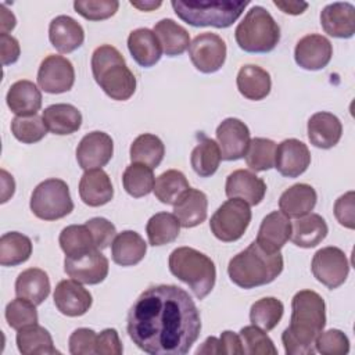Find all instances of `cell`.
<instances>
[{
  "instance_id": "6da1fadb",
  "label": "cell",
  "mask_w": 355,
  "mask_h": 355,
  "mask_svg": "<svg viewBox=\"0 0 355 355\" xmlns=\"http://www.w3.org/2000/svg\"><path fill=\"white\" fill-rule=\"evenodd\" d=\"M128 334L151 355H184L201 331L200 311L187 291L175 284L144 290L128 312Z\"/></svg>"
},
{
  "instance_id": "7a4b0ae2",
  "label": "cell",
  "mask_w": 355,
  "mask_h": 355,
  "mask_svg": "<svg viewBox=\"0 0 355 355\" xmlns=\"http://www.w3.org/2000/svg\"><path fill=\"white\" fill-rule=\"evenodd\" d=\"M326 324V305L313 290L295 293L291 301V319L282 334L287 355L315 354V340Z\"/></svg>"
},
{
  "instance_id": "3957f363",
  "label": "cell",
  "mask_w": 355,
  "mask_h": 355,
  "mask_svg": "<svg viewBox=\"0 0 355 355\" xmlns=\"http://www.w3.org/2000/svg\"><path fill=\"white\" fill-rule=\"evenodd\" d=\"M283 270V257L269 252L257 241L229 261L227 275L241 288H254L272 283Z\"/></svg>"
},
{
  "instance_id": "277c9868",
  "label": "cell",
  "mask_w": 355,
  "mask_h": 355,
  "mask_svg": "<svg viewBox=\"0 0 355 355\" xmlns=\"http://www.w3.org/2000/svg\"><path fill=\"white\" fill-rule=\"evenodd\" d=\"M92 72L96 83L112 100H129L136 90L133 72L119 50L111 44H101L93 51Z\"/></svg>"
},
{
  "instance_id": "5b68a950",
  "label": "cell",
  "mask_w": 355,
  "mask_h": 355,
  "mask_svg": "<svg viewBox=\"0 0 355 355\" xmlns=\"http://www.w3.org/2000/svg\"><path fill=\"white\" fill-rule=\"evenodd\" d=\"M168 263L171 273L186 283L198 300L212 291L216 268L208 255L191 247H178L171 252Z\"/></svg>"
},
{
  "instance_id": "8992f818",
  "label": "cell",
  "mask_w": 355,
  "mask_h": 355,
  "mask_svg": "<svg viewBox=\"0 0 355 355\" xmlns=\"http://www.w3.org/2000/svg\"><path fill=\"white\" fill-rule=\"evenodd\" d=\"M234 37L247 53H269L280 40V28L266 8L252 6L236 26Z\"/></svg>"
},
{
  "instance_id": "52a82bcc",
  "label": "cell",
  "mask_w": 355,
  "mask_h": 355,
  "mask_svg": "<svg viewBox=\"0 0 355 355\" xmlns=\"http://www.w3.org/2000/svg\"><path fill=\"white\" fill-rule=\"evenodd\" d=\"M247 4L248 1H171L176 15L186 24L219 29L233 25Z\"/></svg>"
},
{
  "instance_id": "ba28073f",
  "label": "cell",
  "mask_w": 355,
  "mask_h": 355,
  "mask_svg": "<svg viewBox=\"0 0 355 355\" xmlns=\"http://www.w3.org/2000/svg\"><path fill=\"white\" fill-rule=\"evenodd\" d=\"M31 211L43 220H57L69 215L73 202L68 184L61 179H46L39 183L31 196Z\"/></svg>"
},
{
  "instance_id": "9c48e42d",
  "label": "cell",
  "mask_w": 355,
  "mask_h": 355,
  "mask_svg": "<svg viewBox=\"0 0 355 355\" xmlns=\"http://www.w3.org/2000/svg\"><path fill=\"white\" fill-rule=\"evenodd\" d=\"M250 222V205L240 198H229L211 216L209 229L218 240L232 243L243 237Z\"/></svg>"
},
{
  "instance_id": "30bf717a",
  "label": "cell",
  "mask_w": 355,
  "mask_h": 355,
  "mask_svg": "<svg viewBox=\"0 0 355 355\" xmlns=\"http://www.w3.org/2000/svg\"><path fill=\"white\" fill-rule=\"evenodd\" d=\"M312 275L327 288L340 287L348 277L349 263L347 255L338 247H323L318 250L311 263Z\"/></svg>"
},
{
  "instance_id": "8fae6325",
  "label": "cell",
  "mask_w": 355,
  "mask_h": 355,
  "mask_svg": "<svg viewBox=\"0 0 355 355\" xmlns=\"http://www.w3.org/2000/svg\"><path fill=\"white\" fill-rule=\"evenodd\" d=\"M189 55L193 65L202 73L219 71L226 60V43L212 32L197 35L189 46Z\"/></svg>"
},
{
  "instance_id": "7c38bea8",
  "label": "cell",
  "mask_w": 355,
  "mask_h": 355,
  "mask_svg": "<svg viewBox=\"0 0 355 355\" xmlns=\"http://www.w3.org/2000/svg\"><path fill=\"white\" fill-rule=\"evenodd\" d=\"M75 82V69L72 62L62 57L50 54L39 67L37 85L42 90L50 94H60L69 92Z\"/></svg>"
},
{
  "instance_id": "4fadbf2b",
  "label": "cell",
  "mask_w": 355,
  "mask_h": 355,
  "mask_svg": "<svg viewBox=\"0 0 355 355\" xmlns=\"http://www.w3.org/2000/svg\"><path fill=\"white\" fill-rule=\"evenodd\" d=\"M108 259L101 250H92L78 257L64 259L65 273L82 284H98L108 275Z\"/></svg>"
},
{
  "instance_id": "5bb4252c",
  "label": "cell",
  "mask_w": 355,
  "mask_h": 355,
  "mask_svg": "<svg viewBox=\"0 0 355 355\" xmlns=\"http://www.w3.org/2000/svg\"><path fill=\"white\" fill-rule=\"evenodd\" d=\"M114 154V141L105 132L94 130L82 137L76 147V161L85 171L101 169Z\"/></svg>"
},
{
  "instance_id": "9a60e30c",
  "label": "cell",
  "mask_w": 355,
  "mask_h": 355,
  "mask_svg": "<svg viewBox=\"0 0 355 355\" xmlns=\"http://www.w3.org/2000/svg\"><path fill=\"white\" fill-rule=\"evenodd\" d=\"M216 140L222 159L236 161L245 155L251 140L250 129L237 118H226L216 128Z\"/></svg>"
},
{
  "instance_id": "2e32d148",
  "label": "cell",
  "mask_w": 355,
  "mask_h": 355,
  "mask_svg": "<svg viewBox=\"0 0 355 355\" xmlns=\"http://www.w3.org/2000/svg\"><path fill=\"white\" fill-rule=\"evenodd\" d=\"M333 55V46L326 36L311 33L301 37L294 50L295 62L308 71H319L327 67Z\"/></svg>"
},
{
  "instance_id": "e0dca14e",
  "label": "cell",
  "mask_w": 355,
  "mask_h": 355,
  "mask_svg": "<svg viewBox=\"0 0 355 355\" xmlns=\"http://www.w3.org/2000/svg\"><path fill=\"white\" fill-rule=\"evenodd\" d=\"M54 304L57 309L67 316L76 318L85 315L93 302L92 294L86 290L82 283L68 279L61 280L54 288Z\"/></svg>"
},
{
  "instance_id": "ac0fdd59",
  "label": "cell",
  "mask_w": 355,
  "mask_h": 355,
  "mask_svg": "<svg viewBox=\"0 0 355 355\" xmlns=\"http://www.w3.org/2000/svg\"><path fill=\"white\" fill-rule=\"evenodd\" d=\"M311 164V153L305 143L297 139H286L276 147L275 168L286 178L302 175Z\"/></svg>"
},
{
  "instance_id": "d6986e66",
  "label": "cell",
  "mask_w": 355,
  "mask_h": 355,
  "mask_svg": "<svg viewBox=\"0 0 355 355\" xmlns=\"http://www.w3.org/2000/svg\"><path fill=\"white\" fill-rule=\"evenodd\" d=\"M225 193L229 198H240L248 205H258L266 194V183L251 171L237 169L227 176Z\"/></svg>"
},
{
  "instance_id": "ffe728a7",
  "label": "cell",
  "mask_w": 355,
  "mask_h": 355,
  "mask_svg": "<svg viewBox=\"0 0 355 355\" xmlns=\"http://www.w3.org/2000/svg\"><path fill=\"white\" fill-rule=\"evenodd\" d=\"M320 25L333 37H352L355 33V7L348 1L327 4L320 12Z\"/></svg>"
},
{
  "instance_id": "44dd1931",
  "label": "cell",
  "mask_w": 355,
  "mask_h": 355,
  "mask_svg": "<svg viewBox=\"0 0 355 355\" xmlns=\"http://www.w3.org/2000/svg\"><path fill=\"white\" fill-rule=\"evenodd\" d=\"M291 222L282 211L268 214L259 226L257 243L269 252H279L290 240Z\"/></svg>"
},
{
  "instance_id": "7402d4cb",
  "label": "cell",
  "mask_w": 355,
  "mask_h": 355,
  "mask_svg": "<svg viewBox=\"0 0 355 355\" xmlns=\"http://www.w3.org/2000/svg\"><path fill=\"white\" fill-rule=\"evenodd\" d=\"M49 39L57 51L68 54L83 44L85 31L72 17L58 15L50 22Z\"/></svg>"
},
{
  "instance_id": "603a6c76",
  "label": "cell",
  "mask_w": 355,
  "mask_h": 355,
  "mask_svg": "<svg viewBox=\"0 0 355 355\" xmlns=\"http://www.w3.org/2000/svg\"><path fill=\"white\" fill-rule=\"evenodd\" d=\"M80 200L89 207H101L114 197V187L107 172L103 169L85 171L79 182Z\"/></svg>"
},
{
  "instance_id": "cb8c5ba5",
  "label": "cell",
  "mask_w": 355,
  "mask_h": 355,
  "mask_svg": "<svg viewBox=\"0 0 355 355\" xmlns=\"http://www.w3.org/2000/svg\"><path fill=\"white\" fill-rule=\"evenodd\" d=\"M341 135L343 125L331 112H316L308 121V139L318 148L327 150L334 147L340 141Z\"/></svg>"
},
{
  "instance_id": "d4e9b609",
  "label": "cell",
  "mask_w": 355,
  "mask_h": 355,
  "mask_svg": "<svg viewBox=\"0 0 355 355\" xmlns=\"http://www.w3.org/2000/svg\"><path fill=\"white\" fill-rule=\"evenodd\" d=\"M208 198L204 191L197 189L186 190L173 204V215L180 226L189 229L201 225L207 219Z\"/></svg>"
},
{
  "instance_id": "484cf974",
  "label": "cell",
  "mask_w": 355,
  "mask_h": 355,
  "mask_svg": "<svg viewBox=\"0 0 355 355\" xmlns=\"http://www.w3.org/2000/svg\"><path fill=\"white\" fill-rule=\"evenodd\" d=\"M7 105L17 116H31L42 107V93L37 86L26 79L12 83L6 96Z\"/></svg>"
},
{
  "instance_id": "4316f807",
  "label": "cell",
  "mask_w": 355,
  "mask_h": 355,
  "mask_svg": "<svg viewBox=\"0 0 355 355\" xmlns=\"http://www.w3.org/2000/svg\"><path fill=\"white\" fill-rule=\"evenodd\" d=\"M128 49L135 61L144 68L155 65L162 55L159 40L148 28H139L132 31L128 36Z\"/></svg>"
},
{
  "instance_id": "83f0119b",
  "label": "cell",
  "mask_w": 355,
  "mask_h": 355,
  "mask_svg": "<svg viewBox=\"0 0 355 355\" xmlns=\"http://www.w3.org/2000/svg\"><path fill=\"white\" fill-rule=\"evenodd\" d=\"M318 194L311 184L297 183L283 191L279 198L280 211L288 218H301L315 208Z\"/></svg>"
},
{
  "instance_id": "f1b7e54d",
  "label": "cell",
  "mask_w": 355,
  "mask_h": 355,
  "mask_svg": "<svg viewBox=\"0 0 355 355\" xmlns=\"http://www.w3.org/2000/svg\"><path fill=\"white\" fill-rule=\"evenodd\" d=\"M147 252L144 239L133 230H125L115 236L111 244L112 261L121 266L137 265Z\"/></svg>"
},
{
  "instance_id": "f546056e",
  "label": "cell",
  "mask_w": 355,
  "mask_h": 355,
  "mask_svg": "<svg viewBox=\"0 0 355 355\" xmlns=\"http://www.w3.org/2000/svg\"><path fill=\"white\" fill-rule=\"evenodd\" d=\"M237 89L248 100L259 101L270 93L272 79L266 69L258 65H243L236 78Z\"/></svg>"
},
{
  "instance_id": "4dcf8cb0",
  "label": "cell",
  "mask_w": 355,
  "mask_h": 355,
  "mask_svg": "<svg viewBox=\"0 0 355 355\" xmlns=\"http://www.w3.org/2000/svg\"><path fill=\"white\" fill-rule=\"evenodd\" d=\"M327 233L326 220L319 214H308L291 223L290 240L301 248H312L320 244Z\"/></svg>"
},
{
  "instance_id": "1f68e13d",
  "label": "cell",
  "mask_w": 355,
  "mask_h": 355,
  "mask_svg": "<svg viewBox=\"0 0 355 355\" xmlns=\"http://www.w3.org/2000/svg\"><path fill=\"white\" fill-rule=\"evenodd\" d=\"M43 122L54 135H71L75 133L82 125V114L72 104H53L43 111Z\"/></svg>"
},
{
  "instance_id": "d6a6232c",
  "label": "cell",
  "mask_w": 355,
  "mask_h": 355,
  "mask_svg": "<svg viewBox=\"0 0 355 355\" xmlns=\"http://www.w3.org/2000/svg\"><path fill=\"white\" fill-rule=\"evenodd\" d=\"M50 279L39 268H29L21 272L15 280L17 297L25 298L35 305H40L50 294Z\"/></svg>"
},
{
  "instance_id": "836d02e7",
  "label": "cell",
  "mask_w": 355,
  "mask_h": 355,
  "mask_svg": "<svg viewBox=\"0 0 355 355\" xmlns=\"http://www.w3.org/2000/svg\"><path fill=\"white\" fill-rule=\"evenodd\" d=\"M153 32L159 40L162 53L169 57L183 54L190 46L189 32L171 18H164L154 25Z\"/></svg>"
},
{
  "instance_id": "e575fe53",
  "label": "cell",
  "mask_w": 355,
  "mask_h": 355,
  "mask_svg": "<svg viewBox=\"0 0 355 355\" xmlns=\"http://www.w3.org/2000/svg\"><path fill=\"white\" fill-rule=\"evenodd\" d=\"M17 347L24 355H54L60 354L55 349L51 334L42 326L31 324L22 327L17 333Z\"/></svg>"
},
{
  "instance_id": "d590c367",
  "label": "cell",
  "mask_w": 355,
  "mask_h": 355,
  "mask_svg": "<svg viewBox=\"0 0 355 355\" xmlns=\"http://www.w3.org/2000/svg\"><path fill=\"white\" fill-rule=\"evenodd\" d=\"M220 159L222 157L218 143L201 135V139L198 144L193 148L190 157L193 171L200 178H209L218 171Z\"/></svg>"
},
{
  "instance_id": "8d00e7d4",
  "label": "cell",
  "mask_w": 355,
  "mask_h": 355,
  "mask_svg": "<svg viewBox=\"0 0 355 355\" xmlns=\"http://www.w3.org/2000/svg\"><path fill=\"white\" fill-rule=\"evenodd\" d=\"M32 241L28 236L18 232H8L0 237V265L17 266L29 259Z\"/></svg>"
},
{
  "instance_id": "74e56055",
  "label": "cell",
  "mask_w": 355,
  "mask_h": 355,
  "mask_svg": "<svg viewBox=\"0 0 355 355\" xmlns=\"http://www.w3.org/2000/svg\"><path fill=\"white\" fill-rule=\"evenodd\" d=\"M132 162L144 164L151 169L157 168L165 154V146L162 140L151 133H143L137 136L130 144Z\"/></svg>"
},
{
  "instance_id": "f35d334b",
  "label": "cell",
  "mask_w": 355,
  "mask_h": 355,
  "mask_svg": "<svg viewBox=\"0 0 355 355\" xmlns=\"http://www.w3.org/2000/svg\"><path fill=\"white\" fill-rule=\"evenodd\" d=\"M58 241L61 250L68 258L78 257L97 248L94 239L86 225H69L64 227L60 233Z\"/></svg>"
},
{
  "instance_id": "ab89813d",
  "label": "cell",
  "mask_w": 355,
  "mask_h": 355,
  "mask_svg": "<svg viewBox=\"0 0 355 355\" xmlns=\"http://www.w3.org/2000/svg\"><path fill=\"white\" fill-rule=\"evenodd\" d=\"M146 232L151 245H165L178 239L180 233V223L173 214L158 212L148 219Z\"/></svg>"
},
{
  "instance_id": "60d3db41",
  "label": "cell",
  "mask_w": 355,
  "mask_h": 355,
  "mask_svg": "<svg viewBox=\"0 0 355 355\" xmlns=\"http://www.w3.org/2000/svg\"><path fill=\"white\" fill-rule=\"evenodd\" d=\"M154 183L155 178L153 169L144 164L132 162L129 166H126L122 175V184L125 191L135 198L150 194L154 190Z\"/></svg>"
},
{
  "instance_id": "b9f144b4",
  "label": "cell",
  "mask_w": 355,
  "mask_h": 355,
  "mask_svg": "<svg viewBox=\"0 0 355 355\" xmlns=\"http://www.w3.org/2000/svg\"><path fill=\"white\" fill-rule=\"evenodd\" d=\"M284 312V305L275 297H265L255 301L250 309V320L263 331L273 330Z\"/></svg>"
},
{
  "instance_id": "7bdbcfd3",
  "label": "cell",
  "mask_w": 355,
  "mask_h": 355,
  "mask_svg": "<svg viewBox=\"0 0 355 355\" xmlns=\"http://www.w3.org/2000/svg\"><path fill=\"white\" fill-rule=\"evenodd\" d=\"M189 182L186 176L176 169H169L161 173L154 183V194L162 204L173 205L179 197L189 190Z\"/></svg>"
},
{
  "instance_id": "ee69618b",
  "label": "cell",
  "mask_w": 355,
  "mask_h": 355,
  "mask_svg": "<svg viewBox=\"0 0 355 355\" xmlns=\"http://www.w3.org/2000/svg\"><path fill=\"white\" fill-rule=\"evenodd\" d=\"M277 144L265 137H254L250 140L245 151V162L255 172H263L275 168V155Z\"/></svg>"
},
{
  "instance_id": "f6af8a7d",
  "label": "cell",
  "mask_w": 355,
  "mask_h": 355,
  "mask_svg": "<svg viewBox=\"0 0 355 355\" xmlns=\"http://www.w3.org/2000/svg\"><path fill=\"white\" fill-rule=\"evenodd\" d=\"M11 133L18 141L33 144L40 141L47 135V128L43 122V118L37 115L15 116L11 121Z\"/></svg>"
},
{
  "instance_id": "bcb514c9",
  "label": "cell",
  "mask_w": 355,
  "mask_h": 355,
  "mask_svg": "<svg viewBox=\"0 0 355 355\" xmlns=\"http://www.w3.org/2000/svg\"><path fill=\"white\" fill-rule=\"evenodd\" d=\"M240 338L244 354L248 355H276L277 349L268 334L258 326H244L240 330Z\"/></svg>"
},
{
  "instance_id": "7dc6e473",
  "label": "cell",
  "mask_w": 355,
  "mask_h": 355,
  "mask_svg": "<svg viewBox=\"0 0 355 355\" xmlns=\"http://www.w3.org/2000/svg\"><path fill=\"white\" fill-rule=\"evenodd\" d=\"M36 305L31 301L17 297L6 306V320L8 326L14 330H21L22 327L37 323Z\"/></svg>"
},
{
  "instance_id": "c3c4849f",
  "label": "cell",
  "mask_w": 355,
  "mask_h": 355,
  "mask_svg": "<svg viewBox=\"0 0 355 355\" xmlns=\"http://www.w3.org/2000/svg\"><path fill=\"white\" fill-rule=\"evenodd\" d=\"M116 0H76L73 1L75 11L89 21H103L112 17L118 11Z\"/></svg>"
},
{
  "instance_id": "681fc988",
  "label": "cell",
  "mask_w": 355,
  "mask_h": 355,
  "mask_svg": "<svg viewBox=\"0 0 355 355\" xmlns=\"http://www.w3.org/2000/svg\"><path fill=\"white\" fill-rule=\"evenodd\" d=\"M315 349L323 355H345L349 352V340L338 329L322 330L315 340Z\"/></svg>"
},
{
  "instance_id": "f907efd6",
  "label": "cell",
  "mask_w": 355,
  "mask_h": 355,
  "mask_svg": "<svg viewBox=\"0 0 355 355\" xmlns=\"http://www.w3.org/2000/svg\"><path fill=\"white\" fill-rule=\"evenodd\" d=\"M97 334L94 330L87 327L76 329L68 340L69 352L72 355H93L96 354Z\"/></svg>"
},
{
  "instance_id": "816d5d0a",
  "label": "cell",
  "mask_w": 355,
  "mask_h": 355,
  "mask_svg": "<svg viewBox=\"0 0 355 355\" xmlns=\"http://www.w3.org/2000/svg\"><path fill=\"white\" fill-rule=\"evenodd\" d=\"M85 225L89 227V230L94 239L96 247L98 250H104L110 244H112V241L116 236V229L108 219L97 216V218L89 219Z\"/></svg>"
},
{
  "instance_id": "f5cc1de1",
  "label": "cell",
  "mask_w": 355,
  "mask_h": 355,
  "mask_svg": "<svg viewBox=\"0 0 355 355\" xmlns=\"http://www.w3.org/2000/svg\"><path fill=\"white\" fill-rule=\"evenodd\" d=\"M354 200L355 193L351 190L340 196L334 202V216L340 225L348 229L355 227V215H354Z\"/></svg>"
},
{
  "instance_id": "db71d44e",
  "label": "cell",
  "mask_w": 355,
  "mask_h": 355,
  "mask_svg": "<svg viewBox=\"0 0 355 355\" xmlns=\"http://www.w3.org/2000/svg\"><path fill=\"white\" fill-rule=\"evenodd\" d=\"M123 351L118 331L115 329H104L97 334L96 354L100 355H121Z\"/></svg>"
},
{
  "instance_id": "11a10c76",
  "label": "cell",
  "mask_w": 355,
  "mask_h": 355,
  "mask_svg": "<svg viewBox=\"0 0 355 355\" xmlns=\"http://www.w3.org/2000/svg\"><path fill=\"white\" fill-rule=\"evenodd\" d=\"M0 51H1V62L3 65H10L18 61L21 49L18 40L8 35V33H1L0 35Z\"/></svg>"
},
{
  "instance_id": "9f6ffc18",
  "label": "cell",
  "mask_w": 355,
  "mask_h": 355,
  "mask_svg": "<svg viewBox=\"0 0 355 355\" xmlns=\"http://www.w3.org/2000/svg\"><path fill=\"white\" fill-rule=\"evenodd\" d=\"M219 341H220L222 354H229V355L244 354L243 344H241V338H240V336L236 334L234 331H230V330L222 331Z\"/></svg>"
},
{
  "instance_id": "6f0895ef",
  "label": "cell",
  "mask_w": 355,
  "mask_h": 355,
  "mask_svg": "<svg viewBox=\"0 0 355 355\" xmlns=\"http://www.w3.org/2000/svg\"><path fill=\"white\" fill-rule=\"evenodd\" d=\"M273 4L280 8L283 12L290 15H300L308 8V3L304 1H277L275 0Z\"/></svg>"
},
{
  "instance_id": "680465c9",
  "label": "cell",
  "mask_w": 355,
  "mask_h": 355,
  "mask_svg": "<svg viewBox=\"0 0 355 355\" xmlns=\"http://www.w3.org/2000/svg\"><path fill=\"white\" fill-rule=\"evenodd\" d=\"M1 202H6L10 197H12L15 191V183L12 176L4 169H1Z\"/></svg>"
},
{
  "instance_id": "91938a15",
  "label": "cell",
  "mask_w": 355,
  "mask_h": 355,
  "mask_svg": "<svg viewBox=\"0 0 355 355\" xmlns=\"http://www.w3.org/2000/svg\"><path fill=\"white\" fill-rule=\"evenodd\" d=\"M17 24V19L11 11H8L4 6H1V14H0V29L1 33H8L14 29Z\"/></svg>"
},
{
  "instance_id": "94428289",
  "label": "cell",
  "mask_w": 355,
  "mask_h": 355,
  "mask_svg": "<svg viewBox=\"0 0 355 355\" xmlns=\"http://www.w3.org/2000/svg\"><path fill=\"white\" fill-rule=\"evenodd\" d=\"M196 354H222L220 341L216 337H208L202 345L196 351Z\"/></svg>"
},
{
  "instance_id": "6125c7cd",
  "label": "cell",
  "mask_w": 355,
  "mask_h": 355,
  "mask_svg": "<svg viewBox=\"0 0 355 355\" xmlns=\"http://www.w3.org/2000/svg\"><path fill=\"white\" fill-rule=\"evenodd\" d=\"M130 4L139 8L140 11H153L158 8L162 3L161 1H130Z\"/></svg>"
}]
</instances>
